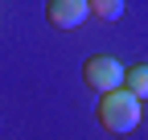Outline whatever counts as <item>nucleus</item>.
I'll return each mask as SVG.
<instances>
[{"label":"nucleus","instance_id":"f257e3e1","mask_svg":"<svg viewBox=\"0 0 148 140\" xmlns=\"http://www.w3.org/2000/svg\"><path fill=\"white\" fill-rule=\"evenodd\" d=\"M95 115H99L103 132H111V136H123V132L140 128V119H144V103H140L136 95H127L123 86H119V91H107V95H99V107H95Z\"/></svg>","mask_w":148,"mask_h":140},{"label":"nucleus","instance_id":"f03ea898","mask_svg":"<svg viewBox=\"0 0 148 140\" xmlns=\"http://www.w3.org/2000/svg\"><path fill=\"white\" fill-rule=\"evenodd\" d=\"M82 82L90 86V91H99V95L119 91L123 86V62L111 58V54H90L82 62Z\"/></svg>","mask_w":148,"mask_h":140},{"label":"nucleus","instance_id":"7ed1b4c3","mask_svg":"<svg viewBox=\"0 0 148 140\" xmlns=\"http://www.w3.org/2000/svg\"><path fill=\"white\" fill-rule=\"evenodd\" d=\"M86 16H90L86 0H49V4H45V21L53 29H78Z\"/></svg>","mask_w":148,"mask_h":140},{"label":"nucleus","instance_id":"20e7f679","mask_svg":"<svg viewBox=\"0 0 148 140\" xmlns=\"http://www.w3.org/2000/svg\"><path fill=\"white\" fill-rule=\"evenodd\" d=\"M123 91L136 95L140 103L148 99V66H140V62L136 66H123Z\"/></svg>","mask_w":148,"mask_h":140},{"label":"nucleus","instance_id":"39448f33","mask_svg":"<svg viewBox=\"0 0 148 140\" xmlns=\"http://www.w3.org/2000/svg\"><path fill=\"white\" fill-rule=\"evenodd\" d=\"M90 12H95L99 21H119V16H123V0H95Z\"/></svg>","mask_w":148,"mask_h":140}]
</instances>
